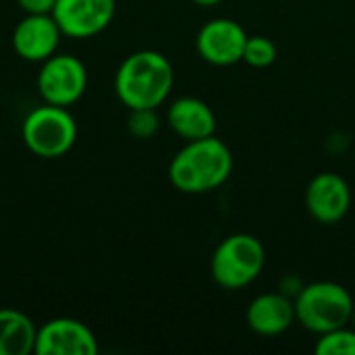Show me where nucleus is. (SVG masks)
Instances as JSON below:
<instances>
[{"label": "nucleus", "instance_id": "20", "mask_svg": "<svg viewBox=\"0 0 355 355\" xmlns=\"http://www.w3.org/2000/svg\"><path fill=\"white\" fill-rule=\"evenodd\" d=\"M352 327L355 329V302H354V312H352Z\"/></svg>", "mask_w": 355, "mask_h": 355}, {"label": "nucleus", "instance_id": "18", "mask_svg": "<svg viewBox=\"0 0 355 355\" xmlns=\"http://www.w3.org/2000/svg\"><path fill=\"white\" fill-rule=\"evenodd\" d=\"M25 15H52L56 0H17Z\"/></svg>", "mask_w": 355, "mask_h": 355}, {"label": "nucleus", "instance_id": "6", "mask_svg": "<svg viewBox=\"0 0 355 355\" xmlns=\"http://www.w3.org/2000/svg\"><path fill=\"white\" fill-rule=\"evenodd\" d=\"M87 69L73 54H52L37 73V92L46 104L71 106L85 94Z\"/></svg>", "mask_w": 355, "mask_h": 355}, {"label": "nucleus", "instance_id": "12", "mask_svg": "<svg viewBox=\"0 0 355 355\" xmlns=\"http://www.w3.org/2000/svg\"><path fill=\"white\" fill-rule=\"evenodd\" d=\"M248 327L262 337H277L285 333L295 318V302L281 293H262L248 306Z\"/></svg>", "mask_w": 355, "mask_h": 355}, {"label": "nucleus", "instance_id": "2", "mask_svg": "<svg viewBox=\"0 0 355 355\" xmlns=\"http://www.w3.org/2000/svg\"><path fill=\"white\" fill-rule=\"evenodd\" d=\"M173 83V64L156 50H139L129 54L114 75V92L129 110L158 108L168 98Z\"/></svg>", "mask_w": 355, "mask_h": 355}, {"label": "nucleus", "instance_id": "7", "mask_svg": "<svg viewBox=\"0 0 355 355\" xmlns=\"http://www.w3.org/2000/svg\"><path fill=\"white\" fill-rule=\"evenodd\" d=\"M116 0H56L52 17L62 35L87 40L102 33L114 19Z\"/></svg>", "mask_w": 355, "mask_h": 355}, {"label": "nucleus", "instance_id": "11", "mask_svg": "<svg viewBox=\"0 0 355 355\" xmlns=\"http://www.w3.org/2000/svg\"><path fill=\"white\" fill-rule=\"evenodd\" d=\"M352 206V191L337 173L316 175L306 189V208L310 216L322 225L339 223Z\"/></svg>", "mask_w": 355, "mask_h": 355}, {"label": "nucleus", "instance_id": "16", "mask_svg": "<svg viewBox=\"0 0 355 355\" xmlns=\"http://www.w3.org/2000/svg\"><path fill=\"white\" fill-rule=\"evenodd\" d=\"M275 60H277V46L272 44V40L264 35H248L243 62H248L254 69H266Z\"/></svg>", "mask_w": 355, "mask_h": 355}, {"label": "nucleus", "instance_id": "9", "mask_svg": "<svg viewBox=\"0 0 355 355\" xmlns=\"http://www.w3.org/2000/svg\"><path fill=\"white\" fill-rule=\"evenodd\" d=\"M37 355H96L98 339L81 320L54 318L37 329Z\"/></svg>", "mask_w": 355, "mask_h": 355}, {"label": "nucleus", "instance_id": "10", "mask_svg": "<svg viewBox=\"0 0 355 355\" xmlns=\"http://www.w3.org/2000/svg\"><path fill=\"white\" fill-rule=\"evenodd\" d=\"M62 31L52 15H25L12 31V48L27 62H44L56 54Z\"/></svg>", "mask_w": 355, "mask_h": 355}, {"label": "nucleus", "instance_id": "15", "mask_svg": "<svg viewBox=\"0 0 355 355\" xmlns=\"http://www.w3.org/2000/svg\"><path fill=\"white\" fill-rule=\"evenodd\" d=\"M318 355H355V329L343 327L324 335H318Z\"/></svg>", "mask_w": 355, "mask_h": 355}, {"label": "nucleus", "instance_id": "3", "mask_svg": "<svg viewBox=\"0 0 355 355\" xmlns=\"http://www.w3.org/2000/svg\"><path fill=\"white\" fill-rule=\"evenodd\" d=\"M354 302L352 293L339 283H310L297 293L295 318L310 333L324 335L352 324Z\"/></svg>", "mask_w": 355, "mask_h": 355}, {"label": "nucleus", "instance_id": "5", "mask_svg": "<svg viewBox=\"0 0 355 355\" xmlns=\"http://www.w3.org/2000/svg\"><path fill=\"white\" fill-rule=\"evenodd\" d=\"M21 137L25 148L37 158H60L75 146L77 123L64 106L44 102V106L33 108L23 119Z\"/></svg>", "mask_w": 355, "mask_h": 355}, {"label": "nucleus", "instance_id": "13", "mask_svg": "<svg viewBox=\"0 0 355 355\" xmlns=\"http://www.w3.org/2000/svg\"><path fill=\"white\" fill-rule=\"evenodd\" d=\"M168 127L185 141H196L214 135L216 116L212 108L200 98H177L166 110Z\"/></svg>", "mask_w": 355, "mask_h": 355}, {"label": "nucleus", "instance_id": "8", "mask_svg": "<svg viewBox=\"0 0 355 355\" xmlns=\"http://www.w3.org/2000/svg\"><path fill=\"white\" fill-rule=\"evenodd\" d=\"M245 42L248 33L237 21L212 19L200 29L196 37V48L202 60L214 67H231L243 60Z\"/></svg>", "mask_w": 355, "mask_h": 355}, {"label": "nucleus", "instance_id": "17", "mask_svg": "<svg viewBox=\"0 0 355 355\" xmlns=\"http://www.w3.org/2000/svg\"><path fill=\"white\" fill-rule=\"evenodd\" d=\"M160 127L156 108H133L129 110L127 119V129L135 139H150L156 135Z\"/></svg>", "mask_w": 355, "mask_h": 355}, {"label": "nucleus", "instance_id": "4", "mask_svg": "<svg viewBox=\"0 0 355 355\" xmlns=\"http://www.w3.org/2000/svg\"><path fill=\"white\" fill-rule=\"evenodd\" d=\"M266 262V252L260 239L248 233L229 235L218 243L210 260V272L216 285L229 291H239L252 285Z\"/></svg>", "mask_w": 355, "mask_h": 355}, {"label": "nucleus", "instance_id": "14", "mask_svg": "<svg viewBox=\"0 0 355 355\" xmlns=\"http://www.w3.org/2000/svg\"><path fill=\"white\" fill-rule=\"evenodd\" d=\"M37 329L33 320L12 308H0V355H29L35 352Z\"/></svg>", "mask_w": 355, "mask_h": 355}, {"label": "nucleus", "instance_id": "19", "mask_svg": "<svg viewBox=\"0 0 355 355\" xmlns=\"http://www.w3.org/2000/svg\"><path fill=\"white\" fill-rule=\"evenodd\" d=\"M198 6H216V4H220L223 0H193Z\"/></svg>", "mask_w": 355, "mask_h": 355}, {"label": "nucleus", "instance_id": "1", "mask_svg": "<svg viewBox=\"0 0 355 355\" xmlns=\"http://www.w3.org/2000/svg\"><path fill=\"white\" fill-rule=\"evenodd\" d=\"M233 173V154L223 139L210 135L187 141L171 160L168 179L175 189L200 196L218 189Z\"/></svg>", "mask_w": 355, "mask_h": 355}]
</instances>
